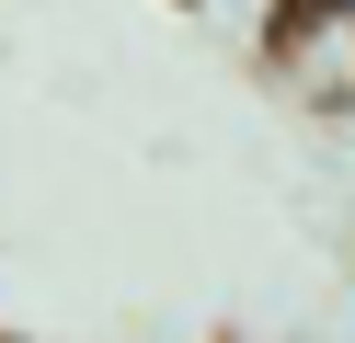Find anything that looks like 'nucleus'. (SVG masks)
Masks as SVG:
<instances>
[{
	"label": "nucleus",
	"instance_id": "nucleus-1",
	"mask_svg": "<svg viewBox=\"0 0 355 343\" xmlns=\"http://www.w3.org/2000/svg\"><path fill=\"white\" fill-rule=\"evenodd\" d=\"M263 58H275V80L298 91V103L355 114V0H298V23H286Z\"/></svg>",
	"mask_w": 355,
	"mask_h": 343
},
{
	"label": "nucleus",
	"instance_id": "nucleus-2",
	"mask_svg": "<svg viewBox=\"0 0 355 343\" xmlns=\"http://www.w3.org/2000/svg\"><path fill=\"white\" fill-rule=\"evenodd\" d=\"M195 23H218V35L230 46H275L286 23H298V0H184Z\"/></svg>",
	"mask_w": 355,
	"mask_h": 343
}]
</instances>
